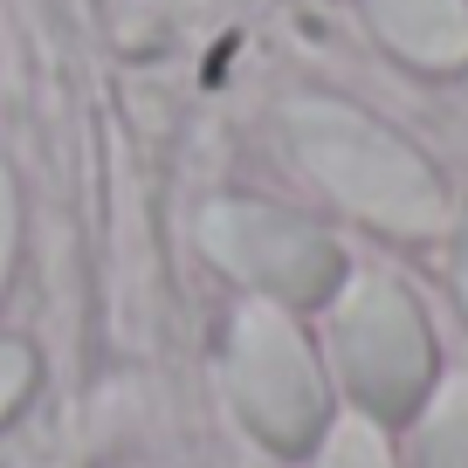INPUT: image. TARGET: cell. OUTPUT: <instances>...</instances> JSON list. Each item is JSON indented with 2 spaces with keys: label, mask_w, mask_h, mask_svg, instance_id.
<instances>
[{
  "label": "cell",
  "mask_w": 468,
  "mask_h": 468,
  "mask_svg": "<svg viewBox=\"0 0 468 468\" xmlns=\"http://www.w3.org/2000/svg\"><path fill=\"white\" fill-rule=\"evenodd\" d=\"M317 468H393V448L372 413H337L317 434Z\"/></svg>",
  "instance_id": "cell-7"
},
{
  "label": "cell",
  "mask_w": 468,
  "mask_h": 468,
  "mask_svg": "<svg viewBox=\"0 0 468 468\" xmlns=\"http://www.w3.org/2000/svg\"><path fill=\"white\" fill-rule=\"evenodd\" d=\"M454 290H462V310H468V220L454 234Z\"/></svg>",
  "instance_id": "cell-10"
},
{
  "label": "cell",
  "mask_w": 468,
  "mask_h": 468,
  "mask_svg": "<svg viewBox=\"0 0 468 468\" xmlns=\"http://www.w3.org/2000/svg\"><path fill=\"white\" fill-rule=\"evenodd\" d=\"M28 393H35V351L21 337H0V420H15Z\"/></svg>",
  "instance_id": "cell-8"
},
{
  "label": "cell",
  "mask_w": 468,
  "mask_h": 468,
  "mask_svg": "<svg viewBox=\"0 0 468 468\" xmlns=\"http://www.w3.org/2000/svg\"><path fill=\"white\" fill-rule=\"evenodd\" d=\"M7 262H15V186L0 173V290H7Z\"/></svg>",
  "instance_id": "cell-9"
},
{
  "label": "cell",
  "mask_w": 468,
  "mask_h": 468,
  "mask_svg": "<svg viewBox=\"0 0 468 468\" xmlns=\"http://www.w3.org/2000/svg\"><path fill=\"white\" fill-rule=\"evenodd\" d=\"M200 249L269 303H324L345 282V255L331 234L262 200H214L200 214Z\"/></svg>",
  "instance_id": "cell-4"
},
{
  "label": "cell",
  "mask_w": 468,
  "mask_h": 468,
  "mask_svg": "<svg viewBox=\"0 0 468 468\" xmlns=\"http://www.w3.org/2000/svg\"><path fill=\"white\" fill-rule=\"evenodd\" d=\"M331 358L337 379L372 420H399L434 386V337L427 317L393 276H351L331 310Z\"/></svg>",
  "instance_id": "cell-3"
},
{
  "label": "cell",
  "mask_w": 468,
  "mask_h": 468,
  "mask_svg": "<svg viewBox=\"0 0 468 468\" xmlns=\"http://www.w3.org/2000/svg\"><path fill=\"white\" fill-rule=\"evenodd\" d=\"M413 468H468V372L427 386L420 427H413Z\"/></svg>",
  "instance_id": "cell-6"
},
{
  "label": "cell",
  "mask_w": 468,
  "mask_h": 468,
  "mask_svg": "<svg viewBox=\"0 0 468 468\" xmlns=\"http://www.w3.org/2000/svg\"><path fill=\"white\" fill-rule=\"evenodd\" d=\"M366 15L379 42L420 69H462L468 62V0H366Z\"/></svg>",
  "instance_id": "cell-5"
},
{
  "label": "cell",
  "mask_w": 468,
  "mask_h": 468,
  "mask_svg": "<svg viewBox=\"0 0 468 468\" xmlns=\"http://www.w3.org/2000/svg\"><path fill=\"white\" fill-rule=\"evenodd\" d=\"M228 399L241 413L255 441H269L276 454L317 448V434L331 427V386L310 337L296 331V317L282 303H241L228 324Z\"/></svg>",
  "instance_id": "cell-2"
},
{
  "label": "cell",
  "mask_w": 468,
  "mask_h": 468,
  "mask_svg": "<svg viewBox=\"0 0 468 468\" xmlns=\"http://www.w3.org/2000/svg\"><path fill=\"white\" fill-rule=\"evenodd\" d=\"M290 145L310 165L331 200H345L351 214L379 220L393 234H441L448 228V193L427 173V159L393 138L386 124H372L366 111L331 97H303L290 103Z\"/></svg>",
  "instance_id": "cell-1"
}]
</instances>
